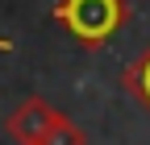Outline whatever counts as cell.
I'll use <instances>...</instances> for the list:
<instances>
[{
    "label": "cell",
    "mask_w": 150,
    "mask_h": 145,
    "mask_svg": "<svg viewBox=\"0 0 150 145\" xmlns=\"http://www.w3.org/2000/svg\"><path fill=\"white\" fill-rule=\"evenodd\" d=\"M54 21H59L83 50H100L112 42L129 21V0H59L54 4Z\"/></svg>",
    "instance_id": "6da1fadb"
},
{
    "label": "cell",
    "mask_w": 150,
    "mask_h": 145,
    "mask_svg": "<svg viewBox=\"0 0 150 145\" xmlns=\"http://www.w3.org/2000/svg\"><path fill=\"white\" fill-rule=\"evenodd\" d=\"M54 120H59V108H54L50 100H42V96H29V100H21V104L8 112L4 133H8L17 145H38V141L50 133Z\"/></svg>",
    "instance_id": "7a4b0ae2"
},
{
    "label": "cell",
    "mask_w": 150,
    "mask_h": 145,
    "mask_svg": "<svg viewBox=\"0 0 150 145\" xmlns=\"http://www.w3.org/2000/svg\"><path fill=\"white\" fill-rule=\"evenodd\" d=\"M121 87L138 100V108H142V112H150V46H146L138 58L121 70Z\"/></svg>",
    "instance_id": "3957f363"
},
{
    "label": "cell",
    "mask_w": 150,
    "mask_h": 145,
    "mask_svg": "<svg viewBox=\"0 0 150 145\" xmlns=\"http://www.w3.org/2000/svg\"><path fill=\"white\" fill-rule=\"evenodd\" d=\"M38 145H88V133H83L71 116H63V112H59V120L50 124V133L38 141Z\"/></svg>",
    "instance_id": "277c9868"
},
{
    "label": "cell",
    "mask_w": 150,
    "mask_h": 145,
    "mask_svg": "<svg viewBox=\"0 0 150 145\" xmlns=\"http://www.w3.org/2000/svg\"><path fill=\"white\" fill-rule=\"evenodd\" d=\"M8 50H13V42H8V38H0V54H8Z\"/></svg>",
    "instance_id": "5b68a950"
}]
</instances>
